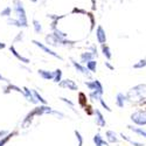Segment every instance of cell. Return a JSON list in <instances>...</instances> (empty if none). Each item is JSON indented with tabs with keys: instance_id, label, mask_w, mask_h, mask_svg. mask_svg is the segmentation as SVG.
<instances>
[{
	"instance_id": "24",
	"label": "cell",
	"mask_w": 146,
	"mask_h": 146,
	"mask_svg": "<svg viewBox=\"0 0 146 146\" xmlns=\"http://www.w3.org/2000/svg\"><path fill=\"white\" fill-rule=\"evenodd\" d=\"M54 72V78H53V81L55 82V83H60L61 81H62V75H63V71L61 70V69H56L55 71H53Z\"/></svg>"
},
{
	"instance_id": "23",
	"label": "cell",
	"mask_w": 146,
	"mask_h": 146,
	"mask_svg": "<svg viewBox=\"0 0 146 146\" xmlns=\"http://www.w3.org/2000/svg\"><path fill=\"white\" fill-rule=\"evenodd\" d=\"M120 137H121V139H123V140H125V141L130 143L132 146H145V144L139 143V141H136V140H133V139L129 138L127 136H125V135H124V133H120Z\"/></svg>"
},
{
	"instance_id": "22",
	"label": "cell",
	"mask_w": 146,
	"mask_h": 146,
	"mask_svg": "<svg viewBox=\"0 0 146 146\" xmlns=\"http://www.w3.org/2000/svg\"><path fill=\"white\" fill-rule=\"evenodd\" d=\"M18 133H19L18 131H13V132H9L7 136H5V137H4L3 139H0V146H5V145H6V144H7L8 141H9V139H11V138H13L14 136H17Z\"/></svg>"
},
{
	"instance_id": "17",
	"label": "cell",
	"mask_w": 146,
	"mask_h": 146,
	"mask_svg": "<svg viewBox=\"0 0 146 146\" xmlns=\"http://www.w3.org/2000/svg\"><path fill=\"white\" fill-rule=\"evenodd\" d=\"M46 43H47L48 46H52V47H58L57 40H56L55 35H54L53 33L47 34V35H46Z\"/></svg>"
},
{
	"instance_id": "33",
	"label": "cell",
	"mask_w": 146,
	"mask_h": 146,
	"mask_svg": "<svg viewBox=\"0 0 146 146\" xmlns=\"http://www.w3.org/2000/svg\"><path fill=\"white\" fill-rule=\"evenodd\" d=\"M146 67V60L143 58V60H139L138 62H136L133 64V69H143Z\"/></svg>"
},
{
	"instance_id": "15",
	"label": "cell",
	"mask_w": 146,
	"mask_h": 146,
	"mask_svg": "<svg viewBox=\"0 0 146 146\" xmlns=\"http://www.w3.org/2000/svg\"><path fill=\"white\" fill-rule=\"evenodd\" d=\"M126 102H127V97H126L125 94L118 92V94L116 95V105H117L119 109H123Z\"/></svg>"
},
{
	"instance_id": "10",
	"label": "cell",
	"mask_w": 146,
	"mask_h": 146,
	"mask_svg": "<svg viewBox=\"0 0 146 146\" xmlns=\"http://www.w3.org/2000/svg\"><path fill=\"white\" fill-rule=\"evenodd\" d=\"M12 91H17V92H19V94H21V95L25 94V92H23V89H22V88L15 86V84H12V83H7V86L3 87V94L8 95V94L12 92Z\"/></svg>"
},
{
	"instance_id": "31",
	"label": "cell",
	"mask_w": 146,
	"mask_h": 146,
	"mask_svg": "<svg viewBox=\"0 0 146 146\" xmlns=\"http://www.w3.org/2000/svg\"><path fill=\"white\" fill-rule=\"evenodd\" d=\"M0 15L1 17H7V18H11L12 15V7L9 6H6L1 12H0Z\"/></svg>"
},
{
	"instance_id": "36",
	"label": "cell",
	"mask_w": 146,
	"mask_h": 146,
	"mask_svg": "<svg viewBox=\"0 0 146 146\" xmlns=\"http://www.w3.org/2000/svg\"><path fill=\"white\" fill-rule=\"evenodd\" d=\"M72 13H77V14H86V15H87L88 12H87L86 9H82V8H77V7H75L74 9H72Z\"/></svg>"
},
{
	"instance_id": "4",
	"label": "cell",
	"mask_w": 146,
	"mask_h": 146,
	"mask_svg": "<svg viewBox=\"0 0 146 146\" xmlns=\"http://www.w3.org/2000/svg\"><path fill=\"white\" fill-rule=\"evenodd\" d=\"M70 62H71L72 67L75 68V70H76L77 72H80V74H82V75H84V76H87L88 78H91V71L87 68V66L82 64L81 62H77V61L74 60L72 57H70Z\"/></svg>"
},
{
	"instance_id": "39",
	"label": "cell",
	"mask_w": 146,
	"mask_h": 146,
	"mask_svg": "<svg viewBox=\"0 0 146 146\" xmlns=\"http://www.w3.org/2000/svg\"><path fill=\"white\" fill-rule=\"evenodd\" d=\"M104 64H105V67H106L109 70H111V71H112V70H115V67H113V66H112L110 62H109V61H106V62H104Z\"/></svg>"
},
{
	"instance_id": "11",
	"label": "cell",
	"mask_w": 146,
	"mask_h": 146,
	"mask_svg": "<svg viewBox=\"0 0 146 146\" xmlns=\"http://www.w3.org/2000/svg\"><path fill=\"white\" fill-rule=\"evenodd\" d=\"M9 52L12 53V54H13L19 61H20V62H22L23 64H29L31 63V60L28 58V57H25V56H22V55H20L19 53H18V50L15 49V47L13 46V44H12L11 47H9Z\"/></svg>"
},
{
	"instance_id": "18",
	"label": "cell",
	"mask_w": 146,
	"mask_h": 146,
	"mask_svg": "<svg viewBox=\"0 0 146 146\" xmlns=\"http://www.w3.org/2000/svg\"><path fill=\"white\" fill-rule=\"evenodd\" d=\"M92 140H94V143H95L96 146H109V143L105 141L102 138V136L100 135V133H96V135L94 136V138H92Z\"/></svg>"
},
{
	"instance_id": "32",
	"label": "cell",
	"mask_w": 146,
	"mask_h": 146,
	"mask_svg": "<svg viewBox=\"0 0 146 146\" xmlns=\"http://www.w3.org/2000/svg\"><path fill=\"white\" fill-rule=\"evenodd\" d=\"M87 68L91 72H96V70H97V62H96V60H92V61H90V62H88L87 63Z\"/></svg>"
},
{
	"instance_id": "9",
	"label": "cell",
	"mask_w": 146,
	"mask_h": 146,
	"mask_svg": "<svg viewBox=\"0 0 146 146\" xmlns=\"http://www.w3.org/2000/svg\"><path fill=\"white\" fill-rule=\"evenodd\" d=\"M96 40L100 44L106 43V34H105L104 28L101 25L97 26V29H96Z\"/></svg>"
},
{
	"instance_id": "16",
	"label": "cell",
	"mask_w": 146,
	"mask_h": 146,
	"mask_svg": "<svg viewBox=\"0 0 146 146\" xmlns=\"http://www.w3.org/2000/svg\"><path fill=\"white\" fill-rule=\"evenodd\" d=\"M38 74L40 75L41 78H43L44 81H53L54 78V72L50 70H46V69H39Z\"/></svg>"
},
{
	"instance_id": "42",
	"label": "cell",
	"mask_w": 146,
	"mask_h": 146,
	"mask_svg": "<svg viewBox=\"0 0 146 146\" xmlns=\"http://www.w3.org/2000/svg\"><path fill=\"white\" fill-rule=\"evenodd\" d=\"M20 68L27 70V72H32V69H31V68H28V67H26V66H23V64H20Z\"/></svg>"
},
{
	"instance_id": "20",
	"label": "cell",
	"mask_w": 146,
	"mask_h": 146,
	"mask_svg": "<svg viewBox=\"0 0 146 146\" xmlns=\"http://www.w3.org/2000/svg\"><path fill=\"white\" fill-rule=\"evenodd\" d=\"M126 127H127L129 130H131L133 133H137V135H139V136L146 138V131L143 130L141 127H137V126H133V125H127Z\"/></svg>"
},
{
	"instance_id": "28",
	"label": "cell",
	"mask_w": 146,
	"mask_h": 146,
	"mask_svg": "<svg viewBox=\"0 0 146 146\" xmlns=\"http://www.w3.org/2000/svg\"><path fill=\"white\" fill-rule=\"evenodd\" d=\"M7 23L9 26H15L18 28H22L20 21L18 19H15V18H7Z\"/></svg>"
},
{
	"instance_id": "34",
	"label": "cell",
	"mask_w": 146,
	"mask_h": 146,
	"mask_svg": "<svg viewBox=\"0 0 146 146\" xmlns=\"http://www.w3.org/2000/svg\"><path fill=\"white\" fill-rule=\"evenodd\" d=\"M75 136H76V139H77V143H78V146H83V143H84V140H83V137H82V135L80 133V131H77V130H75Z\"/></svg>"
},
{
	"instance_id": "30",
	"label": "cell",
	"mask_w": 146,
	"mask_h": 146,
	"mask_svg": "<svg viewBox=\"0 0 146 146\" xmlns=\"http://www.w3.org/2000/svg\"><path fill=\"white\" fill-rule=\"evenodd\" d=\"M32 91H33V94H34V96H35V98L38 100L39 103H41L42 105H47V101L43 98V97H42L38 91H36V90H32Z\"/></svg>"
},
{
	"instance_id": "44",
	"label": "cell",
	"mask_w": 146,
	"mask_h": 146,
	"mask_svg": "<svg viewBox=\"0 0 146 146\" xmlns=\"http://www.w3.org/2000/svg\"><path fill=\"white\" fill-rule=\"evenodd\" d=\"M95 8H96L95 7V0H92V11H95Z\"/></svg>"
},
{
	"instance_id": "45",
	"label": "cell",
	"mask_w": 146,
	"mask_h": 146,
	"mask_svg": "<svg viewBox=\"0 0 146 146\" xmlns=\"http://www.w3.org/2000/svg\"><path fill=\"white\" fill-rule=\"evenodd\" d=\"M31 1H32V3H34V4H35V3H38V1H39V0H31Z\"/></svg>"
},
{
	"instance_id": "6",
	"label": "cell",
	"mask_w": 146,
	"mask_h": 146,
	"mask_svg": "<svg viewBox=\"0 0 146 146\" xmlns=\"http://www.w3.org/2000/svg\"><path fill=\"white\" fill-rule=\"evenodd\" d=\"M84 84L87 86V88L90 90V91H98L101 95L104 94V88L102 86V83L98 81V80H92V81H86Z\"/></svg>"
},
{
	"instance_id": "35",
	"label": "cell",
	"mask_w": 146,
	"mask_h": 146,
	"mask_svg": "<svg viewBox=\"0 0 146 146\" xmlns=\"http://www.w3.org/2000/svg\"><path fill=\"white\" fill-rule=\"evenodd\" d=\"M100 103H101V105H102V106H103V108L105 109V110H106L108 112H111V111H112V109H111L110 106H109V105H108V104L105 103V101L103 100V97H102V98L100 100Z\"/></svg>"
},
{
	"instance_id": "8",
	"label": "cell",
	"mask_w": 146,
	"mask_h": 146,
	"mask_svg": "<svg viewBox=\"0 0 146 146\" xmlns=\"http://www.w3.org/2000/svg\"><path fill=\"white\" fill-rule=\"evenodd\" d=\"M95 123L97 126L100 127H105L106 126V120L103 116V113L101 112L100 109H95Z\"/></svg>"
},
{
	"instance_id": "27",
	"label": "cell",
	"mask_w": 146,
	"mask_h": 146,
	"mask_svg": "<svg viewBox=\"0 0 146 146\" xmlns=\"http://www.w3.org/2000/svg\"><path fill=\"white\" fill-rule=\"evenodd\" d=\"M102 96H103V95H101L98 91H96V90L89 92V98H90L91 101H95V102H97V101L100 102V100L102 98Z\"/></svg>"
},
{
	"instance_id": "21",
	"label": "cell",
	"mask_w": 146,
	"mask_h": 146,
	"mask_svg": "<svg viewBox=\"0 0 146 146\" xmlns=\"http://www.w3.org/2000/svg\"><path fill=\"white\" fill-rule=\"evenodd\" d=\"M32 23H33V28H34V32L36 33V34H42V32H43V28H42V25H41V22L39 21V20H36V19H33V21H32Z\"/></svg>"
},
{
	"instance_id": "2",
	"label": "cell",
	"mask_w": 146,
	"mask_h": 146,
	"mask_svg": "<svg viewBox=\"0 0 146 146\" xmlns=\"http://www.w3.org/2000/svg\"><path fill=\"white\" fill-rule=\"evenodd\" d=\"M13 11L15 14V19H18L21 23L22 28L28 27V20L26 15V9L23 7V4L21 0H13Z\"/></svg>"
},
{
	"instance_id": "13",
	"label": "cell",
	"mask_w": 146,
	"mask_h": 146,
	"mask_svg": "<svg viewBox=\"0 0 146 146\" xmlns=\"http://www.w3.org/2000/svg\"><path fill=\"white\" fill-rule=\"evenodd\" d=\"M22 89H23V92H25V94H23V96H25V98H26L29 103H32V104H38V103H39L38 100L35 98V96H34L32 89H28L27 87H23Z\"/></svg>"
},
{
	"instance_id": "41",
	"label": "cell",
	"mask_w": 146,
	"mask_h": 146,
	"mask_svg": "<svg viewBox=\"0 0 146 146\" xmlns=\"http://www.w3.org/2000/svg\"><path fill=\"white\" fill-rule=\"evenodd\" d=\"M1 81H3V82H6V83H11V81H9L8 78L4 77V76H3L1 74H0V82H1Z\"/></svg>"
},
{
	"instance_id": "19",
	"label": "cell",
	"mask_w": 146,
	"mask_h": 146,
	"mask_svg": "<svg viewBox=\"0 0 146 146\" xmlns=\"http://www.w3.org/2000/svg\"><path fill=\"white\" fill-rule=\"evenodd\" d=\"M101 49H102V53H103V55L105 56V58H106L108 61H110V60L112 58L111 49H110V47H109L106 43H104V44H101Z\"/></svg>"
},
{
	"instance_id": "37",
	"label": "cell",
	"mask_w": 146,
	"mask_h": 146,
	"mask_svg": "<svg viewBox=\"0 0 146 146\" xmlns=\"http://www.w3.org/2000/svg\"><path fill=\"white\" fill-rule=\"evenodd\" d=\"M89 52H91L96 57L98 56V50H97V48H96V46H95V44H91V46L89 47Z\"/></svg>"
},
{
	"instance_id": "38",
	"label": "cell",
	"mask_w": 146,
	"mask_h": 146,
	"mask_svg": "<svg viewBox=\"0 0 146 146\" xmlns=\"http://www.w3.org/2000/svg\"><path fill=\"white\" fill-rule=\"evenodd\" d=\"M23 38H25V34H23V32H20L18 33V35L15 36V39H14V42H18V41H22Z\"/></svg>"
},
{
	"instance_id": "14",
	"label": "cell",
	"mask_w": 146,
	"mask_h": 146,
	"mask_svg": "<svg viewBox=\"0 0 146 146\" xmlns=\"http://www.w3.org/2000/svg\"><path fill=\"white\" fill-rule=\"evenodd\" d=\"M105 137H106V141L109 144H117L119 141V138H118V135L112 131V130H108L105 132Z\"/></svg>"
},
{
	"instance_id": "43",
	"label": "cell",
	"mask_w": 146,
	"mask_h": 146,
	"mask_svg": "<svg viewBox=\"0 0 146 146\" xmlns=\"http://www.w3.org/2000/svg\"><path fill=\"white\" fill-rule=\"evenodd\" d=\"M5 48H6V44H5L4 42H0V50H1V49H5Z\"/></svg>"
},
{
	"instance_id": "5",
	"label": "cell",
	"mask_w": 146,
	"mask_h": 146,
	"mask_svg": "<svg viewBox=\"0 0 146 146\" xmlns=\"http://www.w3.org/2000/svg\"><path fill=\"white\" fill-rule=\"evenodd\" d=\"M32 43H34L38 48H40V49L43 52V53H46V54H48V55H50V56H53V57H55V58H58L60 61H63V57L61 56V55H58L57 53H55L54 50H52L49 47H47L46 44H43V43H41L40 41H38V40H32Z\"/></svg>"
},
{
	"instance_id": "26",
	"label": "cell",
	"mask_w": 146,
	"mask_h": 146,
	"mask_svg": "<svg viewBox=\"0 0 146 146\" xmlns=\"http://www.w3.org/2000/svg\"><path fill=\"white\" fill-rule=\"evenodd\" d=\"M60 100H61V101H62L63 103H66L67 105H69V108L71 109V110H72V111H74L75 113H77V115H78V112L76 111V109H75V103H74V102H71L70 100L66 98V97H60Z\"/></svg>"
},
{
	"instance_id": "12",
	"label": "cell",
	"mask_w": 146,
	"mask_h": 146,
	"mask_svg": "<svg viewBox=\"0 0 146 146\" xmlns=\"http://www.w3.org/2000/svg\"><path fill=\"white\" fill-rule=\"evenodd\" d=\"M95 57L96 56L91 52L87 50V52H84V53H81V55H80V62L82 64H87L88 62H90V61L95 60Z\"/></svg>"
},
{
	"instance_id": "7",
	"label": "cell",
	"mask_w": 146,
	"mask_h": 146,
	"mask_svg": "<svg viewBox=\"0 0 146 146\" xmlns=\"http://www.w3.org/2000/svg\"><path fill=\"white\" fill-rule=\"evenodd\" d=\"M58 86L61 88H66L68 90H71V91H77L78 90V86L75 83V81H72L70 78H66V80H62L60 83H58Z\"/></svg>"
},
{
	"instance_id": "29",
	"label": "cell",
	"mask_w": 146,
	"mask_h": 146,
	"mask_svg": "<svg viewBox=\"0 0 146 146\" xmlns=\"http://www.w3.org/2000/svg\"><path fill=\"white\" fill-rule=\"evenodd\" d=\"M87 17L90 19V32H92L95 29V26H96V20H95V17L91 12H88L87 13Z\"/></svg>"
},
{
	"instance_id": "1",
	"label": "cell",
	"mask_w": 146,
	"mask_h": 146,
	"mask_svg": "<svg viewBox=\"0 0 146 146\" xmlns=\"http://www.w3.org/2000/svg\"><path fill=\"white\" fill-rule=\"evenodd\" d=\"M127 102L132 103H143L146 101V84H137V86L132 87L127 94Z\"/></svg>"
},
{
	"instance_id": "25",
	"label": "cell",
	"mask_w": 146,
	"mask_h": 146,
	"mask_svg": "<svg viewBox=\"0 0 146 146\" xmlns=\"http://www.w3.org/2000/svg\"><path fill=\"white\" fill-rule=\"evenodd\" d=\"M78 104L81 108H86L88 105V100H87V95L83 94V92H80V101H78Z\"/></svg>"
},
{
	"instance_id": "3",
	"label": "cell",
	"mask_w": 146,
	"mask_h": 146,
	"mask_svg": "<svg viewBox=\"0 0 146 146\" xmlns=\"http://www.w3.org/2000/svg\"><path fill=\"white\" fill-rule=\"evenodd\" d=\"M131 121L135 125L145 126L146 125V111L145 110H137L130 116Z\"/></svg>"
},
{
	"instance_id": "40",
	"label": "cell",
	"mask_w": 146,
	"mask_h": 146,
	"mask_svg": "<svg viewBox=\"0 0 146 146\" xmlns=\"http://www.w3.org/2000/svg\"><path fill=\"white\" fill-rule=\"evenodd\" d=\"M8 133H9V132H8L7 130H0V139H3L5 136L8 135Z\"/></svg>"
}]
</instances>
